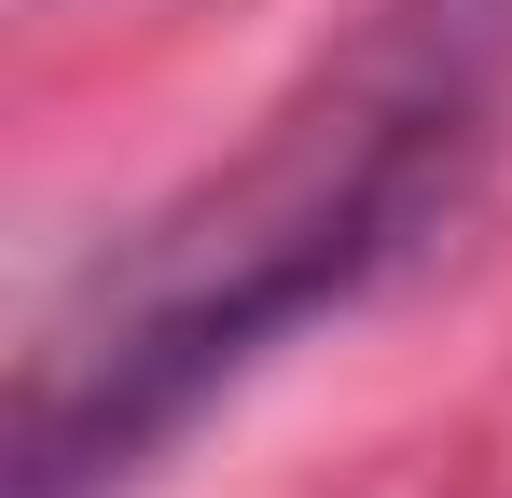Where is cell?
<instances>
[{"instance_id": "cell-1", "label": "cell", "mask_w": 512, "mask_h": 498, "mask_svg": "<svg viewBox=\"0 0 512 498\" xmlns=\"http://www.w3.org/2000/svg\"><path fill=\"white\" fill-rule=\"evenodd\" d=\"M512 83V0H388L346 56L263 111L236 166L167 194L139 236L70 277L14 374V498L125 485L222 374H250L291 319L374 291L471 194Z\"/></svg>"}]
</instances>
